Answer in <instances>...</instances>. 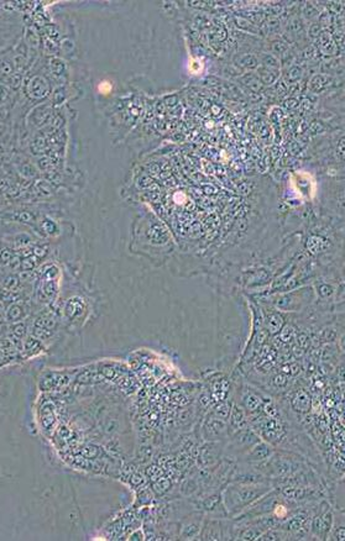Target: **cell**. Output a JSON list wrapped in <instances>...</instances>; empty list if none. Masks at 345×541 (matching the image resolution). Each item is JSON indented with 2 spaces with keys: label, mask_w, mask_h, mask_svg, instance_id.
<instances>
[{
  "label": "cell",
  "mask_w": 345,
  "mask_h": 541,
  "mask_svg": "<svg viewBox=\"0 0 345 541\" xmlns=\"http://www.w3.org/2000/svg\"><path fill=\"white\" fill-rule=\"evenodd\" d=\"M272 491L271 487L267 483H239L230 484L227 487L224 492V506L227 513L230 515H239L243 510L247 508L250 504L260 499L265 494Z\"/></svg>",
  "instance_id": "1"
},
{
  "label": "cell",
  "mask_w": 345,
  "mask_h": 541,
  "mask_svg": "<svg viewBox=\"0 0 345 541\" xmlns=\"http://www.w3.org/2000/svg\"><path fill=\"white\" fill-rule=\"evenodd\" d=\"M259 436L255 434L252 430L243 428V429L236 430L235 434L230 437V444L228 451L230 454L236 456V455H244L246 451L254 445L259 443Z\"/></svg>",
  "instance_id": "2"
},
{
  "label": "cell",
  "mask_w": 345,
  "mask_h": 541,
  "mask_svg": "<svg viewBox=\"0 0 345 541\" xmlns=\"http://www.w3.org/2000/svg\"><path fill=\"white\" fill-rule=\"evenodd\" d=\"M203 435L206 440H220L228 435L227 424L218 416L211 418L203 427Z\"/></svg>",
  "instance_id": "3"
},
{
  "label": "cell",
  "mask_w": 345,
  "mask_h": 541,
  "mask_svg": "<svg viewBox=\"0 0 345 541\" xmlns=\"http://www.w3.org/2000/svg\"><path fill=\"white\" fill-rule=\"evenodd\" d=\"M272 454H274V450L271 448V446L259 441L256 445L252 446L249 451H246V452L243 455V457H244L243 461L247 462V463H250V462H252V463L259 462V463H260V462L267 460Z\"/></svg>",
  "instance_id": "4"
},
{
  "label": "cell",
  "mask_w": 345,
  "mask_h": 541,
  "mask_svg": "<svg viewBox=\"0 0 345 541\" xmlns=\"http://www.w3.org/2000/svg\"><path fill=\"white\" fill-rule=\"evenodd\" d=\"M224 527L222 522L219 520L209 519L206 522V525L203 526V539H209V540H218V539L224 538Z\"/></svg>",
  "instance_id": "5"
},
{
  "label": "cell",
  "mask_w": 345,
  "mask_h": 541,
  "mask_svg": "<svg viewBox=\"0 0 345 541\" xmlns=\"http://www.w3.org/2000/svg\"><path fill=\"white\" fill-rule=\"evenodd\" d=\"M230 425L234 428L235 430L243 429L246 425V416H245L244 410L241 409L240 407H234L231 410V415H230Z\"/></svg>",
  "instance_id": "6"
},
{
  "label": "cell",
  "mask_w": 345,
  "mask_h": 541,
  "mask_svg": "<svg viewBox=\"0 0 345 541\" xmlns=\"http://www.w3.org/2000/svg\"><path fill=\"white\" fill-rule=\"evenodd\" d=\"M293 407L299 412H308L311 407L310 396L304 392H298L293 398Z\"/></svg>",
  "instance_id": "7"
},
{
  "label": "cell",
  "mask_w": 345,
  "mask_h": 541,
  "mask_svg": "<svg viewBox=\"0 0 345 541\" xmlns=\"http://www.w3.org/2000/svg\"><path fill=\"white\" fill-rule=\"evenodd\" d=\"M200 525L197 522L189 519L186 524L182 525L181 527V538L182 539H192L197 536L198 531H199Z\"/></svg>",
  "instance_id": "8"
},
{
  "label": "cell",
  "mask_w": 345,
  "mask_h": 541,
  "mask_svg": "<svg viewBox=\"0 0 345 541\" xmlns=\"http://www.w3.org/2000/svg\"><path fill=\"white\" fill-rule=\"evenodd\" d=\"M243 402H244V407L246 408V410H249V412H255V410H258V408H260L261 404H263V400H261L260 397L256 396V394L254 393L246 394V396L244 397V399H243Z\"/></svg>",
  "instance_id": "9"
},
{
  "label": "cell",
  "mask_w": 345,
  "mask_h": 541,
  "mask_svg": "<svg viewBox=\"0 0 345 541\" xmlns=\"http://www.w3.org/2000/svg\"><path fill=\"white\" fill-rule=\"evenodd\" d=\"M281 325H282V319H281V317H279L277 314H274L268 318L267 326H268V330L271 331V333H276V331H279V329H281Z\"/></svg>",
  "instance_id": "10"
},
{
  "label": "cell",
  "mask_w": 345,
  "mask_h": 541,
  "mask_svg": "<svg viewBox=\"0 0 345 541\" xmlns=\"http://www.w3.org/2000/svg\"><path fill=\"white\" fill-rule=\"evenodd\" d=\"M229 412H230V405L227 404V403L220 404L215 410L216 416H218L219 419H222V420H225V419L229 416Z\"/></svg>",
  "instance_id": "11"
},
{
  "label": "cell",
  "mask_w": 345,
  "mask_h": 541,
  "mask_svg": "<svg viewBox=\"0 0 345 541\" xmlns=\"http://www.w3.org/2000/svg\"><path fill=\"white\" fill-rule=\"evenodd\" d=\"M143 538H144V535L141 533H139V531H136V533L132 534V535L130 536V539H131V540H137V539H140V540H141Z\"/></svg>",
  "instance_id": "12"
},
{
  "label": "cell",
  "mask_w": 345,
  "mask_h": 541,
  "mask_svg": "<svg viewBox=\"0 0 345 541\" xmlns=\"http://www.w3.org/2000/svg\"><path fill=\"white\" fill-rule=\"evenodd\" d=\"M15 334H16L17 336H21L22 334H24V326H22V325L17 326V329L15 330Z\"/></svg>",
  "instance_id": "13"
}]
</instances>
